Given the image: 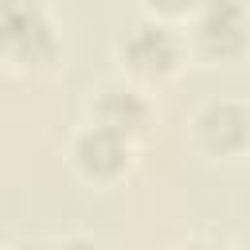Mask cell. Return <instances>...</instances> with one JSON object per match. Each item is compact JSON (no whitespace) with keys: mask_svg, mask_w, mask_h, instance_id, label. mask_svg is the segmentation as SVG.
I'll list each match as a JSON object with an SVG mask.
<instances>
[{"mask_svg":"<svg viewBox=\"0 0 250 250\" xmlns=\"http://www.w3.org/2000/svg\"><path fill=\"white\" fill-rule=\"evenodd\" d=\"M0 51L16 55L20 62H43L55 55L51 23L35 0H0Z\"/></svg>","mask_w":250,"mask_h":250,"instance_id":"obj_1","label":"cell"},{"mask_svg":"<svg viewBox=\"0 0 250 250\" xmlns=\"http://www.w3.org/2000/svg\"><path fill=\"white\" fill-rule=\"evenodd\" d=\"M199 137L207 148L215 152H230V148H242L246 137H250V113L238 109V105H211L203 117H199Z\"/></svg>","mask_w":250,"mask_h":250,"instance_id":"obj_2","label":"cell"},{"mask_svg":"<svg viewBox=\"0 0 250 250\" xmlns=\"http://www.w3.org/2000/svg\"><path fill=\"white\" fill-rule=\"evenodd\" d=\"M78 164L90 172V176H113L121 164H125V145H121V133L113 129H90L82 141H78Z\"/></svg>","mask_w":250,"mask_h":250,"instance_id":"obj_3","label":"cell"},{"mask_svg":"<svg viewBox=\"0 0 250 250\" xmlns=\"http://www.w3.org/2000/svg\"><path fill=\"white\" fill-rule=\"evenodd\" d=\"M125 51H129L133 66H137V70H145V74L168 70V66L176 62V39H172L164 27H137Z\"/></svg>","mask_w":250,"mask_h":250,"instance_id":"obj_4","label":"cell"},{"mask_svg":"<svg viewBox=\"0 0 250 250\" xmlns=\"http://www.w3.org/2000/svg\"><path fill=\"white\" fill-rule=\"evenodd\" d=\"M199 43L203 51L211 55H234L242 43H246V31H242V20L238 12H207V20L199 23Z\"/></svg>","mask_w":250,"mask_h":250,"instance_id":"obj_5","label":"cell"},{"mask_svg":"<svg viewBox=\"0 0 250 250\" xmlns=\"http://www.w3.org/2000/svg\"><path fill=\"white\" fill-rule=\"evenodd\" d=\"M98 117H102V125L113 129V133H133V129L145 125V105H141L133 94L109 90V94L102 98V105H98Z\"/></svg>","mask_w":250,"mask_h":250,"instance_id":"obj_6","label":"cell"},{"mask_svg":"<svg viewBox=\"0 0 250 250\" xmlns=\"http://www.w3.org/2000/svg\"><path fill=\"white\" fill-rule=\"evenodd\" d=\"M207 4H211L215 12H238V8H242V0H207Z\"/></svg>","mask_w":250,"mask_h":250,"instance_id":"obj_7","label":"cell"},{"mask_svg":"<svg viewBox=\"0 0 250 250\" xmlns=\"http://www.w3.org/2000/svg\"><path fill=\"white\" fill-rule=\"evenodd\" d=\"M152 4H160L164 12H184V8L191 4V0H152Z\"/></svg>","mask_w":250,"mask_h":250,"instance_id":"obj_8","label":"cell"}]
</instances>
